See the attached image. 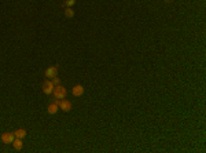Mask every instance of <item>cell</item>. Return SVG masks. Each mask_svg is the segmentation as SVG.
<instances>
[{"label": "cell", "instance_id": "obj_1", "mask_svg": "<svg viewBox=\"0 0 206 153\" xmlns=\"http://www.w3.org/2000/svg\"><path fill=\"white\" fill-rule=\"evenodd\" d=\"M52 94L55 95V98H56V99H65V98H66V95H68V91H66V88H65V87H62L61 84H58V86H55V87H54Z\"/></svg>", "mask_w": 206, "mask_h": 153}, {"label": "cell", "instance_id": "obj_2", "mask_svg": "<svg viewBox=\"0 0 206 153\" xmlns=\"http://www.w3.org/2000/svg\"><path fill=\"white\" fill-rule=\"evenodd\" d=\"M58 106L61 108L62 111H65V112H70L71 111V102H69L68 99H59V101H58Z\"/></svg>", "mask_w": 206, "mask_h": 153}, {"label": "cell", "instance_id": "obj_3", "mask_svg": "<svg viewBox=\"0 0 206 153\" xmlns=\"http://www.w3.org/2000/svg\"><path fill=\"white\" fill-rule=\"evenodd\" d=\"M54 87H55V86L52 84L51 80H47V82L43 83V91H44V94H52Z\"/></svg>", "mask_w": 206, "mask_h": 153}, {"label": "cell", "instance_id": "obj_4", "mask_svg": "<svg viewBox=\"0 0 206 153\" xmlns=\"http://www.w3.org/2000/svg\"><path fill=\"white\" fill-rule=\"evenodd\" d=\"M14 139H15L14 133H4V134H2V141H3V143H13Z\"/></svg>", "mask_w": 206, "mask_h": 153}, {"label": "cell", "instance_id": "obj_5", "mask_svg": "<svg viewBox=\"0 0 206 153\" xmlns=\"http://www.w3.org/2000/svg\"><path fill=\"white\" fill-rule=\"evenodd\" d=\"M56 75H58V68H56V66H50V68L45 70V77H48V79L55 77Z\"/></svg>", "mask_w": 206, "mask_h": 153}, {"label": "cell", "instance_id": "obj_6", "mask_svg": "<svg viewBox=\"0 0 206 153\" xmlns=\"http://www.w3.org/2000/svg\"><path fill=\"white\" fill-rule=\"evenodd\" d=\"M83 94H84V87L83 86H80V84L74 86L73 87V95L74 97H80V95H83Z\"/></svg>", "mask_w": 206, "mask_h": 153}, {"label": "cell", "instance_id": "obj_7", "mask_svg": "<svg viewBox=\"0 0 206 153\" xmlns=\"http://www.w3.org/2000/svg\"><path fill=\"white\" fill-rule=\"evenodd\" d=\"M58 109H59V106H58V101L54 102V104H51V105H48V108H47V111H48V113H50V114H55L56 112H58Z\"/></svg>", "mask_w": 206, "mask_h": 153}, {"label": "cell", "instance_id": "obj_8", "mask_svg": "<svg viewBox=\"0 0 206 153\" xmlns=\"http://www.w3.org/2000/svg\"><path fill=\"white\" fill-rule=\"evenodd\" d=\"M13 146L15 148V150H21L23 146V143H22V139L21 138H15V139L13 141Z\"/></svg>", "mask_w": 206, "mask_h": 153}, {"label": "cell", "instance_id": "obj_9", "mask_svg": "<svg viewBox=\"0 0 206 153\" xmlns=\"http://www.w3.org/2000/svg\"><path fill=\"white\" fill-rule=\"evenodd\" d=\"M14 135H15V138H21V139H23V138L26 137V131L23 130V128H20V130L14 131Z\"/></svg>", "mask_w": 206, "mask_h": 153}, {"label": "cell", "instance_id": "obj_10", "mask_svg": "<svg viewBox=\"0 0 206 153\" xmlns=\"http://www.w3.org/2000/svg\"><path fill=\"white\" fill-rule=\"evenodd\" d=\"M65 15H66V18H73L74 17V11L71 7H66V10H65Z\"/></svg>", "mask_w": 206, "mask_h": 153}, {"label": "cell", "instance_id": "obj_11", "mask_svg": "<svg viewBox=\"0 0 206 153\" xmlns=\"http://www.w3.org/2000/svg\"><path fill=\"white\" fill-rule=\"evenodd\" d=\"M63 4L66 7H71V6H74V4H76V0H65Z\"/></svg>", "mask_w": 206, "mask_h": 153}, {"label": "cell", "instance_id": "obj_12", "mask_svg": "<svg viewBox=\"0 0 206 153\" xmlns=\"http://www.w3.org/2000/svg\"><path fill=\"white\" fill-rule=\"evenodd\" d=\"M51 82H52V84H54V86H58L59 83H61V80H59V79L56 77V76H55V77L51 79Z\"/></svg>", "mask_w": 206, "mask_h": 153}, {"label": "cell", "instance_id": "obj_13", "mask_svg": "<svg viewBox=\"0 0 206 153\" xmlns=\"http://www.w3.org/2000/svg\"><path fill=\"white\" fill-rule=\"evenodd\" d=\"M166 2H171V0H166Z\"/></svg>", "mask_w": 206, "mask_h": 153}]
</instances>
